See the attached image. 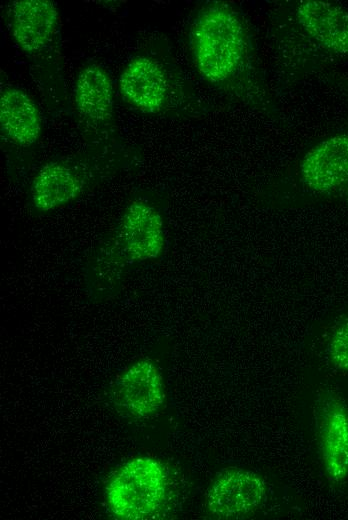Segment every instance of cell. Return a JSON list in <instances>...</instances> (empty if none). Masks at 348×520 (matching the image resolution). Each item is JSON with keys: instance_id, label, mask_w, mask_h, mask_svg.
Returning a JSON list of instances; mask_svg holds the SVG:
<instances>
[{"instance_id": "obj_14", "label": "cell", "mask_w": 348, "mask_h": 520, "mask_svg": "<svg viewBox=\"0 0 348 520\" xmlns=\"http://www.w3.org/2000/svg\"><path fill=\"white\" fill-rule=\"evenodd\" d=\"M328 352L331 363L337 369L348 372V318L332 333Z\"/></svg>"}, {"instance_id": "obj_4", "label": "cell", "mask_w": 348, "mask_h": 520, "mask_svg": "<svg viewBox=\"0 0 348 520\" xmlns=\"http://www.w3.org/2000/svg\"><path fill=\"white\" fill-rule=\"evenodd\" d=\"M112 240L129 264L157 259L165 246L161 214L146 201L133 200L126 207Z\"/></svg>"}, {"instance_id": "obj_8", "label": "cell", "mask_w": 348, "mask_h": 520, "mask_svg": "<svg viewBox=\"0 0 348 520\" xmlns=\"http://www.w3.org/2000/svg\"><path fill=\"white\" fill-rule=\"evenodd\" d=\"M316 423L325 473L331 482L341 483L348 477V408L335 392L321 395Z\"/></svg>"}, {"instance_id": "obj_3", "label": "cell", "mask_w": 348, "mask_h": 520, "mask_svg": "<svg viewBox=\"0 0 348 520\" xmlns=\"http://www.w3.org/2000/svg\"><path fill=\"white\" fill-rule=\"evenodd\" d=\"M167 491L165 466L152 457H136L122 464L110 477L106 503L117 519H147L161 509Z\"/></svg>"}, {"instance_id": "obj_7", "label": "cell", "mask_w": 348, "mask_h": 520, "mask_svg": "<svg viewBox=\"0 0 348 520\" xmlns=\"http://www.w3.org/2000/svg\"><path fill=\"white\" fill-rule=\"evenodd\" d=\"M299 175L304 187L316 194H331L348 185V132L313 145L300 162Z\"/></svg>"}, {"instance_id": "obj_1", "label": "cell", "mask_w": 348, "mask_h": 520, "mask_svg": "<svg viewBox=\"0 0 348 520\" xmlns=\"http://www.w3.org/2000/svg\"><path fill=\"white\" fill-rule=\"evenodd\" d=\"M189 38L194 64L206 81L244 106L274 113L250 28L237 8L222 1L204 4L192 21Z\"/></svg>"}, {"instance_id": "obj_15", "label": "cell", "mask_w": 348, "mask_h": 520, "mask_svg": "<svg viewBox=\"0 0 348 520\" xmlns=\"http://www.w3.org/2000/svg\"><path fill=\"white\" fill-rule=\"evenodd\" d=\"M330 83L348 98V77L339 75L332 76Z\"/></svg>"}, {"instance_id": "obj_9", "label": "cell", "mask_w": 348, "mask_h": 520, "mask_svg": "<svg viewBox=\"0 0 348 520\" xmlns=\"http://www.w3.org/2000/svg\"><path fill=\"white\" fill-rule=\"evenodd\" d=\"M119 91L134 108L145 113H158L169 98V78L158 61L146 56L136 57L122 71Z\"/></svg>"}, {"instance_id": "obj_12", "label": "cell", "mask_w": 348, "mask_h": 520, "mask_svg": "<svg viewBox=\"0 0 348 520\" xmlns=\"http://www.w3.org/2000/svg\"><path fill=\"white\" fill-rule=\"evenodd\" d=\"M2 133L20 146H31L40 138L42 126L33 99L18 88H6L0 96Z\"/></svg>"}, {"instance_id": "obj_6", "label": "cell", "mask_w": 348, "mask_h": 520, "mask_svg": "<svg viewBox=\"0 0 348 520\" xmlns=\"http://www.w3.org/2000/svg\"><path fill=\"white\" fill-rule=\"evenodd\" d=\"M112 400L125 416L143 419L160 410L165 400L160 369L148 358L130 365L116 380Z\"/></svg>"}, {"instance_id": "obj_5", "label": "cell", "mask_w": 348, "mask_h": 520, "mask_svg": "<svg viewBox=\"0 0 348 520\" xmlns=\"http://www.w3.org/2000/svg\"><path fill=\"white\" fill-rule=\"evenodd\" d=\"M265 495V482L259 475L229 467L212 481L206 494V509L214 518L236 519L257 509Z\"/></svg>"}, {"instance_id": "obj_11", "label": "cell", "mask_w": 348, "mask_h": 520, "mask_svg": "<svg viewBox=\"0 0 348 520\" xmlns=\"http://www.w3.org/2000/svg\"><path fill=\"white\" fill-rule=\"evenodd\" d=\"M85 180L72 165L52 161L36 173L31 185V202L39 212H48L76 199L83 191Z\"/></svg>"}, {"instance_id": "obj_10", "label": "cell", "mask_w": 348, "mask_h": 520, "mask_svg": "<svg viewBox=\"0 0 348 520\" xmlns=\"http://www.w3.org/2000/svg\"><path fill=\"white\" fill-rule=\"evenodd\" d=\"M58 22L56 5L49 0H17L12 3V35L28 53L44 49L52 40Z\"/></svg>"}, {"instance_id": "obj_2", "label": "cell", "mask_w": 348, "mask_h": 520, "mask_svg": "<svg viewBox=\"0 0 348 520\" xmlns=\"http://www.w3.org/2000/svg\"><path fill=\"white\" fill-rule=\"evenodd\" d=\"M275 61L286 84L348 58V9L329 1L294 0L271 12Z\"/></svg>"}, {"instance_id": "obj_13", "label": "cell", "mask_w": 348, "mask_h": 520, "mask_svg": "<svg viewBox=\"0 0 348 520\" xmlns=\"http://www.w3.org/2000/svg\"><path fill=\"white\" fill-rule=\"evenodd\" d=\"M74 98L78 112L87 120H108L113 112V86L106 70L95 63L85 66L78 74Z\"/></svg>"}]
</instances>
